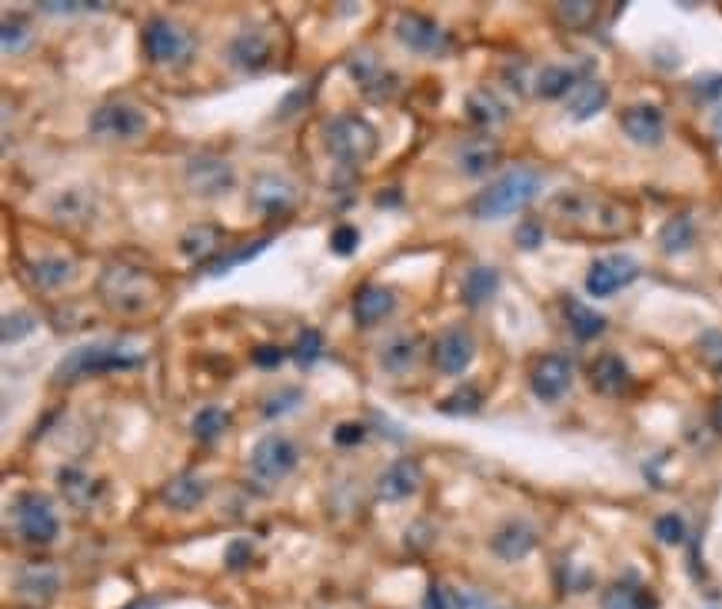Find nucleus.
<instances>
[{"label":"nucleus","instance_id":"3","mask_svg":"<svg viewBox=\"0 0 722 609\" xmlns=\"http://www.w3.org/2000/svg\"><path fill=\"white\" fill-rule=\"evenodd\" d=\"M320 137L327 144V154L340 164H366L376 147H380V134L370 120L357 114H333L323 120Z\"/></svg>","mask_w":722,"mask_h":609},{"label":"nucleus","instance_id":"12","mask_svg":"<svg viewBox=\"0 0 722 609\" xmlns=\"http://www.w3.org/2000/svg\"><path fill=\"white\" fill-rule=\"evenodd\" d=\"M396 40L413 50V54H443L450 47V34L423 14H400L396 17Z\"/></svg>","mask_w":722,"mask_h":609},{"label":"nucleus","instance_id":"38","mask_svg":"<svg viewBox=\"0 0 722 609\" xmlns=\"http://www.w3.org/2000/svg\"><path fill=\"white\" fill-rule=\"evenodd\" d=\"M483 406V393L476 387H460L456 393H450L446 400L436 403V410L446 413V416H470V413H480Z\"/></svg>","mask_w":722,"mask_h":609},{"label":"nucleus","instance_id":"47","mask_svg":"<svg viewBox=\"0 0 722 609\" xmlns=\"http://www.w3.org/2000/svg\"><path fill=\"white\" fill-rule=\"evenodd\" d=\"M253 363H257L260 370H273L283 363V347L277 343H260V347H253Z\"/></svg>","mask_w":722,"mask_h":609},{"label":"nucleus","instance_id":"39","mask_svg":"<svg viewBox=\"0 0 722 609\" xmlns=\"http://www.w3.org/2000/svg\"><path fill=\"white\" fill-rule=\"evenodd\" d=\"M290 357H293V363H297L300 370H310L313 363L323 357V337L317 330H303L297 337V343H293Z\"/></svg>","mask_w":722,"mask_h":609},{"label":"nucleus","instance_id":"37","mask_svg":"<svg viewBox=\"0 0 722 609\" xmlns=\"http://www.w3.org/2000/svg\"><path fill=\"white\" fill-rule=\"evenodd\" d=\"M556 20L569 30H583L596 20V4L593 0H563V4H556Z\"/></svg>","mask_w":722,"mask_h":609},{"label":"nucleus","instance_id":"4","mask_svg":"<svg viewBox=\"0 0 722 609\" xmlns=\"http://www.w3.org/2000/svg\"><path fill=\"white\" fill-rule=\"evenodd\" d=\"M140 353H124L114 343H87V347L70 350L64 360L57 363L54 383H70L77 377H90V373H107V370H130L140 367Z\"/></svg>","mask_w":722,"mask_h":609},{"label":"nucleus","instance_id":"23","mask_svg":"<svg viewBox=\"0 0 722 609\" xmlns=\"http://www.w3.org/2000/svg\"><path fill=\"white\" fill-rule=\"evenodd\" d=\"M160 500H164L170 510H193V506H200L203 500H207V480L183 473L160 490Z\"/></svg>","mask_w":722,"mask_h":609},{"label":"nucleus","instance_id":"7","mask_svg":"<svg viewBox=\"0 0 722 609\" xmlns=\"http://www.w3.org/2000/svg\"><path fill=\"white\" fill-rule=\"evenodd\" d=\"M297 463H300L297 443H293L290 436H277V433L263 436L250 453V473L267 486L287 480V476L297 470Z\"/></svg>","mask_w":722,"mask_h":609},{"label":"nucleus","instance_id":"29","mask_svg":"<svg viewBox=\"0 0 722 609\" xmlns=\"http://www.w3.org/2000/svg\"><path fill=\"white\" fill-rule=\"evenodd\" d=\"M606 104H609V90H606V84H596V80H586V84H579V87H576L573 100H569V117H573V120H589V117H596Z\"/></svg>","mask_w":722,"mask_h":609},{"label":"nucleus","instance_id":"27","mask_svg":"<svg viewBox=\"0 0 722 609\" xmlns=\"http://www.w3.org/2000/svg\"><path fill=\"white\" fill-rule=\"evenodd\" d=\"M466 114H470L473 124L496 127V124H503V120H506V104L493 94V90L480 87V90H473V94L466 97Z\"/></svg>","mask_w":722,"mask_h":609},{"label":"nucleus","instance_id":"42","mask_svg":"<svg viewBox=\"0 0 722 609\" xmlns=\"http://www.w3.org/2000/svg\"><path fill=\"white\" fill-rule=\"evenodd\" d=\"M300 400H303V393H300V390H277V393H273V397L263 400V416H267V420H273V416H280V413L293 410V406H297Z\"/></svg>","mask_w":722,"mask_h":609},{"label":"nucleus","instance_id":"34","mask_svg":"<svg viewBox=\"0 0 722 609\" xmlns=\"http://www.w3.org/2000/svg\"><path fill=\"white\" fill-rule=\"evenodd\" d=\"M693 240H696V227H693V217H686V213H679V217H673L659 230V243H663V250L673 253V257L676 253H686L693 247Z\"/></svg>","mask_w":722,"mask_h":609},{"label":"nucleus","instance_id":"30","mask_svg":"<svg viewBox=\"0 0 722 609\" xmlns=\"http://www.w3.org/2000/svg\"><path fill=\"white\" fill-rule=\"evenodd\" d=\"M180 250L187 253L190 260L213 257V253L220 250V230H217V227H210V223H193L190 230H183Z\"/></svg>","mask_w":722,"mask_h":609},{"label":"nucleus","instance_id":"33","mask_svg":"<svg viewBox=\"0 0 722 609\" xmlns=\"http://www.w3.org/2000/svg\"><path fill=\"white\" fill-rule=\"evenodd\" d=\"M576 70L573 67H563V64H549L540 70V77H536V94L546 97V100H556V97H566L569 90L576 87Z\"/></svg>","mask_w":722,"mask_h":609},{"label":"nucleus","instance_id":"21","mask_svg":"<svg viewBox=\"0 0 722 609\" xmlns=\"http://www.w3.org/2000/svg\"><path fill=\"white\" fill-rule=\"evenodd\" d=\"M74 263H70L67 257H54V253H47V257H37V260H30L27 263V277L34 287L40 290H57V287H64V283L74 280Z\"/></svg>","mask_w":722,"mask_h":609},{"label":"nucleus","instance_id":"53","mask_svg":"<svg viewBox=\"0 0 722 609\" xmlns=\"http://www.w3.org/2000/svg\"><path fill=\"white\" fill-rule=\"evenodd\" d=\"M713 134H716V140L722 144V114H716V120H713Z\"/></svg>","mask_w":722,"mask_h":609},{"label":"nucleus","instance_id":"20","mask_svg":"<svg viewBox=\"0 0 722 609\" xmlns=\"http://www.w3.org/2000/svg\"><path fill=\"white\" fill-rule=\"evenodd\" d=\"M396 307V297L386 287H360L357 290V300H353V317H357L360 327H373V323H380L383 317H390Z\"/></svg>","mask_w":722,"mask_h":609},{"label":"nucleus","instance_id":"43","mask_svg":"<svg viewBox=\"0 0 722 609\" xmlns=\"http://www.w3.org/2000/svg\"><path fill=\"white\" fill-rule=\"evenodd\" d=\"M37 327V320L30 317V313H7L4 317V343H14V340H20V337H27L30 330Z\"/></svg>","mask_w":722,"mask_h":609},{"label":"nucleus","instance_id":"25","mask_svg":"<svg viewBox=\"0 0 722 609\" xmlns=\"http://www.w3.org/2000/svg\"><path fill=\"white\" fill-rule=\"evenodd\" d=\"M416 357H420V337L416 333H396L380 350V367L386 373H403L413 367Z\"/></svg>","mask_w":722,"mask_h":609},{"label":"nucleus","instance_id":"51","mask_svg":"<svg viewBox=\"0 0 722 609\" xmlns=\"http://www.w3.org/2000/svg\"><path fill=\"white\" fill-rule=\"evenodd\" d=\"M516 243H520L523 250H536L543 243V227L540 223H520V227H516Z\"/></svg>","mask_w":722,"mask_h":609},{"label":"nucleus","instance_id":"41","mask_svg":"<svg viewBox=\"0 0 722 609\" xmlns=\"http://www.w3.org/2000/svg\"><path fill=\"white\" fill-rule=\"evenodd\" d=\"M357 247H360V230L350 227V223H340V227L330 233V250L337 253V257H350Z\"/></svg>","mask_w":722,"mask_h":609},{"label":"nucleus","instance_id":"19","mask_svg":"<svg viewBox=\"0 0 722 609\" xmlns=\"http://www.w3.org/2000/svg\"><path fill=\"white\" fill-rule=\"evenodd\" d=\"M589 383H593L596 393H606V397H616L629 387V367L619 353H599V357L589 363Z\"/></svg>","mask_w":722,"mask_h":609},{"label":"nucleus","instance_id":"15","mask_svg":"<svg viewBox=\"0 0 722 609\" xmlns=\"http://www.w3.org/2000/svg\"><path fill=\"white\" fill-rule=\"evenodd\" d=\"M420 483H423L420 463L396 460L386 466L380 473V480H376V496H380V500H390V503H400V500H410V496L420 490Z\"/></svg>","mask_w":722,"mask_h":609},{"label":"nucleus","instance_id":"48","mask_svg":"<svg viewBox=\"0 0 722 609\" xmlns=\"http://www.w3.org/2000/svg\"><path fill=\"white\" fill-rule=\"evenodd\" d=\"M253 560V543L250 540H233L227 546V566L230 570H243V566H250Z\"/></svg>","mask_w":722,"mask_h":609},{"label":"nucleus","instance_id":"35","mask_svg":"<svg viewBox=\"0 0 722 609\" xmlns=\"http://www.w3.org/2000/svg\"><path fill=\"white\" fill-rule=\"evenodd\" d=\"M230 426V413L220 410V406H203V410L193 416L190 430L200 443H213L217 436H223V430Z\"/></svg>","mask_w":722,"mask_h":609},{"label":"nucleus","instance_id":"9","mask_svg":"<svg viewBox=\"0 0 722 609\" xmlns=\"http://www.w3.org/2000/svg\"><path fill=\"white\" fill-rule=\"evenodd\" d=\"M639 277V263L626 253H609V257H596L593 267L586 273V293L596 300H606L629 287Z\"/></svg>","mask_w":722,"mask_h":609},{"label":"nucleus","instance_id":"22","mask_svg":"<svg viewBox=\"0 0 722 609\" xmlns=\"http://www.w3.org/2000/svg\"><path fill=\"white\" fill-rule=\"evenodd\" d=\"M456 164L466 177H483L500 164V147L493 140H466L456 150Z\"/></svg>","mask_w":722,"mask_h":609},{"label":"nucleus","instance_id":"40","mask_svg":"<svg viewBox=\"0 0 722 609\" xmlns=\"http://www.w3.org/2000/svg\"><path fill=\"white\" fill-rule=\"evenodd\" d=\"M656 536L663 540L666 546H679L686 540V523H683V516H676V513H666V516H659L656 520Z\"/></svg>","mask_w":722,"mask_h":609},{"label":"nucleus","instance_id":"45","mask_svg":"<svg viewBox=\"0 0 722 609\" xmlns=\"http://www.w3.org/2000/svg\"><path fill=\"white\" fill-rule=\"evenodd\" d=\"M699 353H703V360H706L713 370H722V333L709 330L706 337L699 340Z\"/></svg>","mask_w":722,"mask_h":609},{"label":"nucleus","instance_id":"6","mask_svg":"<svg viewBox=\"0 0 722 609\" xmlns=\"http://www.w3.org/2000/svg\"><path fill=\"white\" fill-rule=\"evenodd\" d=\"M147 130V110L130 100H107L90 114V134L97 140H134Z\"/></svg>","mask_w":722,"mask_h":609},{"label":"nucleus","instance_id":"28","mask_svg":"<svg viewBox=\"0 0 722 609\" xmlns=\"http://www.w3.org/2000/svg\"><path fill=\"white\" fill-rule=\"evenodd\" d=\"M566 323L569 330H573L576 340H596L599 333L606 330V317L603 313H596L593 307H586V303H576V300H566Z\"/></svg>","mask_w":722,"mask_h":609},{"label":"nucleus","instance_id":"14","mask_svg":"<svg viewBox=\"0 0 722 609\" xmlns=\"http://www.w3.org/2000/svg\"><path fill=\"white\" fill-rule=\"evenodd\" d=\"M250 207L263 217H280L297 207V187L277 174H263L250 187Z\"/></svg>","mask_w":722,"mask_h":609},{"label":"nucleus","instance_id":"10","mask_svg":"<svg viewBox=\"0 0 722 609\" xmlns=\"http://www.w3.org/2000/svg\"><path fill=\"white\" fill-rule=\"evenodd\" d=\"M183 177H187V187L193 190L197 197H207V200H217L223 194H230L233 184H237V174H233V167L227 164L223 157H190L187 167H183Z\"/></svg>","mask_w":722,"mask_h":609},{"label":"nucleus","instance_id":"13","mask_svg":"<svg viewBox=\"0 0 722 609\" xmlns=\"http://www.w3.org/2000/svg\"><path fill=\"white\" fill-rule=\"evenodd\" d=\"M476 357V340L470 330L450 327L440 333V340L433 343V367L446 373V377H460Z\"/></svg>","mask_w":722,"mask_h":609},{"label":"nucleus","instance_id":"46","mask_svg":"<svg viewBox=\"0 0 722 609\" xmlns=\"http://www.w3.org/2000/svg\"><path fill=\"white\" fill-rule=\"evenodd\" d=\"M27 47V27L20 24V20H4V50L7 54H14V50H24Z\"/></svg>","mask_w":722,"mask_h":609},{"label":"nucleus","instance_id":"49","mask_svg":"<svg viewBox=\"0 0 722 609\" xmlns=\"http://www.w3.org/2000/svg\"><path fill=\"white\" fill-rule=\"evenodd\" d=\"M366 440V426L363 423H340L337 430H333V443L337 446H357Z\"/></svg>","mask_w":722,"mask_h":609},{"label":"nucleus","instance_id":"52","mask_svg":"<svg viewBox=\"0 0 722 609\" xmlns=\"http://www.w3.org/2000/svg\"><path fill=\"white\" fill-rule=\"evenodd\" d=\"M104 4H40V10H50V14H70V10H100Z\"/></svg>","mask_w":722,"mask_h":609},{"label":"nucleus","instance_id":"17","mask_svg":"<svg viewBox=\"0 0 722 609\" xmlns=\"http://www.w3.org/2000/svg\"><path fill=\"white\" fill-rule=\"evenodd\" d=\"M490 550L500 556V560L506 563H520L526 560L533 550H536V533H533V526L530 523H523V520H513V523H506L500 526V530L493 533V540H490Z\"/></svg>","mask_w":722,"mask_h":609},{"label":"nucleus","instance_id":"50","mask_svg":"<svg viewBox=\"0 0 722 609\" xmlns=\"http://www.w3.org/2000/svg\"><path fill=\"white\" fill-rule=\"evenodd\" d=\"M696 97L699 100H722V74H703V77H696Z\"/></svg>","mask_w":722,"mask_h":609},{"label":"nucleus","instance_id":"24","mask_svg":"<svg viewBox=\"0 0 722 609\" xmlns=\"http://www.w3.org/2000/svg\"><path fill=\"white\" fill-rule=\"evenodd\" d=\"M603 609H656V596L636 580H619L603 593Z\"/></svg>","mask_w":722,"mask_h":609},{"label":"nucleus","instance_id":"36","mask_svg":"<svg viewBox=\"0 0 722 609\" xmlns=\"http://www.w3.org/2000/svg\"><path fill=\"white\" fill-rule=\"evenodd\" d=\"M17 586H20V593L34 596V600H47V596L57 590V573H54V566H27Z\"/></svg>","mask_w":722,"mask_h":609},{"label":"nucleus","instance_id":"2","mask_svg":"<svg viewBox=\"0 0 722 609\" xmlns=\"http://www.w3.org/2000/svg\"><path fill=\"white\" fill-rule=\"evenodd\" d=\"M543 190V177L530 167H513L506 174L483 190L480 197L473 200V213L480 220H500L510 217V213L523 210L536 194Z\"/></svg>","mask_w":722,"mask_h":609},{"label":"nucleus","instance_id":"11","mask_svg":"<svg viewBox=\"0 0 722 609\" xmlns=\"http://www.w3.org/2000/svg\"><path fill=\"white\" fill-rule=\"evenodd\" d=\"M573 387V363L559 353H543L536 357L530 370V390L536 393V400L556 403L566 397V390Z\"/></svg>","mask_w":722,"mask_h":609},{"label":"nucleus","instance_id":"26","mask_svg":"<svg viewBox=\"0 0 722 609\" xmlns=\"http://www.w3.org/2000/svg\"><path fill=\"white\" fill-rule=\"evenodd\" d=\"M496 290H500V273H496L493 267H473L463 277L460 297H463L466 307H483L486 300L496 297Z\"/></svg>","mask_w":722,"mask_h":609},{"label":"nucleus","instance_id":"1","mask_svg":"<svg viewBox=\"0 0 722 609\" xmlns=\"http://www.w3.org/2000/svg\"><path fill=\"white\" fill-rule=\"evenodd\" d=\"M100 300L114 313H127V317H140L157 303V280L154 273L137 270L130 263H110L97 280Z\"/></svg>","mask_w":722,"mask_h":609},{"label":"nucleus","instance_id":"31","mask_svg":"<svg viewBox=\"0 0 722 609\" xmlns=\"http://www.w3.org/2000/svg\"><path fill=\"white\" fill-rule=\"evenodd\" d=\"M270 247V237H260V240H250V243H243V247H233L227 253H220V257H213L203 263V273H210V277H220V273H227L233 267H240V263H250L257 253H263Z\"/></svg>","mask_w":722,"mask_h":609},{"label":"nucleus","instance_id":"8","mask_svg":"<svg viewBox=\"0 0 722 609\" xmlns=\"http://www.w3.org/2000/svg\"><path fill=\"white\" fill-rule=\"evenodd\" d=\"M144 50L157 64H180L193 54V40L180 24L167 17H154L144 27Z\"/></svg>","mask_w":722,"mask_h":609},{"label":"nucleus","instance_id":"44","mask_svg":"<svg viewBox=\"0 0 722 609\" xmlns=\"http://www.w3.org/2000/svg\"><path fill=\"white\" fill-rule=\"evenodd\" d=\"M426 609H463V596H456L450 586H430Z\"/></svg>","mask_w":722,"mask_h":609},{"label":"nucleus","instance_id":"32","mask_svg":"<svg viewBox=\"0 0 722 609\" xmlns=\"http://www.w3.org/2000/svg\"><path fill=\"white\" fill-rule=\"evenodd\" d=\"M57 483H60V490L67 493V500L74 503V506H94V503L100 500L97 483L90 480L84 470H77V466H70V470H60Z\"/></svg>","mask_w":722,"mask_h":609},{"label":"nucleus","instance_id":"16","mask_svg":"<svg viewBox=\"0 0 722 609\" xmlns=\"http://www.w3.org/2000/svg\"><path fill=\"white\" fill-rule=\"evenodd\" d=\"M619 127H623V134L629 140H636V144H643V147H653L663 140L666 120H663V110L656 104H633L619 114Z\"/></svg>","mask_w":722,"mask_h":609},{"label":"nucleus","instance_id":"18","mask_svg":"<svg viewBox=\"0 0 722 609\" xmlns=\"http://www.w3.org/2000/svg\"><path fill=\"white\" fill-rule=\"evenodd\" d=\"M227 57L237 64L240 70H260L270 64L273 57V44L263 30H243V34L233 37V44L227 47Z\"/></svg>","mask_w":722,"mask_h":609},{"label":"nucleus","instance_id":"5","mask_svg":"<svg viewBox=\"0 0 722 609\" xmlns=\"http://www.w3.org/2000/svg\"><path fill=\"white\" fill-rule=\"evenodd\" d=\"M14 523L20 540H27L30 546H47L57 540L60 533V520L54 513V503L47 500L44 493H20L14 503Z\"/></svg>","mask_w":722,"mask_h":609}]
</instances>
